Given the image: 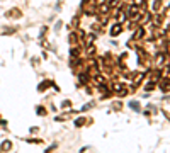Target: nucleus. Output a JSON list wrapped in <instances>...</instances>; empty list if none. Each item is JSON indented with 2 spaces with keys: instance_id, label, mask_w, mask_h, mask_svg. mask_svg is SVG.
<instances>
[]
</instances>
